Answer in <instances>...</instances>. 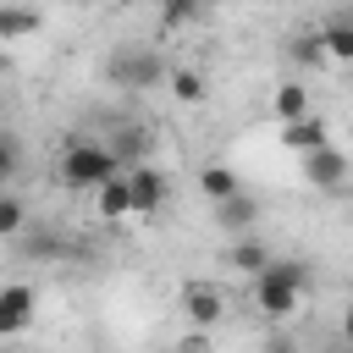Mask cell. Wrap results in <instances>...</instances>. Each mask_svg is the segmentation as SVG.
<instances>
[{
    "instance_id": "cell-1",
    "label": "cell",
    "mask_w": 353,
    "mask_h": 353,
    "mask_svg": "<svg viewBox=\"0 0 353 353\" xmlns=\"http://www.w3.org/2000/svg\"><path fill=\"white\" fill-rule=\"evenodd\" d=\"M303 292H309V270L298 259H270L254 276V309L265 320H292L298 303H303Z\"/></svg>"
},
{
    "instance_id": "cell-13",
    "label": "cell",
    "mask_w": 353,
    "mask_h": 353,
    "mask_svg": "<svg viewBox=\"0 0 353 353\" xmlns=\"http://www.w3.org/2000/svg\"><path fill=\"white\" fill-rule=\"evenodd\" d=\"M287 55H292L298 66H309V72L331 61V50H325V33H320V28H314V33H292V39H287Z\"/></svg>"
},
{
    "instance_id": "cell-10",
    "label": "cell",
    "mask_w": 353,
    "mask_h": 353,
    "mask_svg": "<svg viewBox=\"0 0 353 353\" xmlns=\"http://www.w3.org/2000/svg\"><path fill=\"white\" fill-rule=\"evenodd\" d=\"M254 221H259V199H254V193H243V188H237L232 199H215V226H221V232H232V237H237V232H248Z\"/></svg>"
},
{
    "instance_id": "cell-21",
    "label": "cell",
    "mask_w": 353,
    "mask_h": 353,
    "mask_svg": "<svg viewBox=\"0 0 353 353\" xmlns=\"http://www.w3.org/2000/svg\"><path fill=\"white\" fill-rule=\"evenodd\" d=\"M105 6H116V11H127V6H132V0H105Z\"/></svg>"
},
{
    "instance_id": "cell-20",
    "label": "cell",
    "mask_w": 353,
    "mask_h": 353,
    "mask_svg": "<svg viewBox=\"0 0 353 353\" xmlns=\"http://www.w3.org/2000/svg\"><path fill=\"white\" fill-rule=\"evenodd\" d=\"M342 336L353 342V298H347V309H342Z\"/></svg>"
},
{
    "instance_id": "cell-18",
    "label": "cell",
    "mask_w": 353,
    "mask_h": 353,
    "mask_svg": "<svg viewBox=\"0 0 353 353\" xmlns=\"http://www.w3.org/2000/svg\"><path fill=\"white\" fill-rule=\"evenodd\" d=\"M204 6H210V0H160V22H165V28H182V22H193Z\"/></svg>"
},
{
    "instance_id": "cell-17",
    "label": "cell",
    "mask_w": 353,
    "mask_h": 353,
    "mask_svg": "<svg viewBox=\"0 0 353 353\" xmlns=\"http://www.w3.org/2000/svg\"><path fill=\"white\" fill-rule=\"evenodd\" d=\"M165 88H171L182 105H199V99H204V72H199V66H171Z\"/></svg>"
},
{
    "instance_id": "cell-14",
    "label": "cell",
    "mask_w": 353,
    "mask_h": 353,
    "mask_svg": "<svg viewBox=\"0 0 353 353\" xmlns=\"http://www.w3.org/2000/svg\"><path fill=\"white\" fill-rule=\"evenodd\" d=\"M325 50H331V61H342V66H353V11H342V17H331L325 28Z\"/></svg>"
},
{
    "instance_id": "cell-3",
    "label": "cell",
    "mask_w": 353,
    "mask_h": 353,
    "mask_svg": "<svg viewBox=\"0 0 353 353\" xmlns=\"http://www.w3.org/2000/svg\"><path fill=\"white\" fill-rule=\"evenodd\" d=\"M298 176L314 188V193H342L353 182V154L336 149V143H320L309 154H298Z\"/></svg>"
},
{
    "instance_id": "cell-5",
    "label": "cell",
    "mask_w": 353,
    "mask_h": 353,
    "mask_svg": "<svg viewBox=\"0 0 353 353\" xmlns=\"http://www.w3.org/2000/svg\"><path fill=\"white\" fill-rule=\"evenodd\" d=\"M94 215H99V221H110V226L138 215V204H132V176H127V171H116L110 182H99V188H94Z\"/></svg>"
},
{
    "instance_id": "cell-11",
    "label": "cell",
    "mask_w": 353,
    "mask_h": 353,
    "mask_svg": "<svg viewBox=\"0 0 353 353\" xmlns=\"http://www.w3.org/2000/svg\"><path fill=\"white\" fill-rule=\"evenodd\" d=\"M221 265H232V270H243V276H259V270L270 265V248H265V237H248V232H237V243L221 254Z\"/></svg>"
},
{
    "instance_id": "cell-12",
    "label": "cell",
    "mask_w": 353,
    "mask_h": 353,
    "mask_svg": "<svg viewBox=\"0 0 353 353\" xmlns=\"http://www.w3.org/2000/svg\"><path fill=\"white\" fill-rule=\"evenodd\" d=\"M270 116L276 121H292V116H309V83H281L276 94H270Z\"/></svg>"
},
{
    "instance_id": "cell-6",
    "label": "cell",
    "mask_w": 353,
    "mask_h": 353,
    "mask_svg": "<svg viewBox=\"0 0 353 353\" xmlns=\"http://www.w3.org/2000/svg\"><path fill=\"white\" fill-rule=\"evenodd\" d=\"M33 309H39L33 281H6V287H0V336H17V331L33 320Z\"/></svg>"
},
{
    "instance_id": "cell-16",
    "label": "cell",
    "mask_w": 353,
    "mask_h": 353,
    "mask_svg": "<svg viewBox=\"0 0 353 353\" xmlns=\"http://www.w3.org/2000/svg\"><path fill=\"white\" fill-rule=\"evenodd\" d=\"M33 28H44V17L22 11V6H6V11H0V44H17V39H28Z\"/></svg>"
},
{
    "instance_id": "cell-24",
    "label": "cell",
    "mask_w": 353,
    "mask_h": 353,
    "mask_svg": "<svg viewBox=\"0 0 353 353\" xmlns=\"http://www.w3.org/2000/svg\"><path fill=\"white\" fill-rule=\"evenodd\" d=\"M347 11H353V6H347Z\"/></svg>"
},
{
    "instance_id": "cell-22",
    "label": "cell",
    "mask_w": 353,
    "mask_h": 353,
    "mask_svg": "<svg viewBox=\"0 0 353 353\" xmlns=\"http://www.w3.org/2000/svg\"><path fill=\"white\" fill-rule=\"evenodd\" d=\"M66 6H88V0H66Z\"/></svg>"
},
{
    "instance_id": "cell-9",
    "label": "cell",
    "mask_w": 353,
    "mask_h": 353,
    "mask_svg": "<svg viewBox=\"0 0 353 353\" xmlns=\"http://www.w3.org/2000/svg\"><path fill=\"white\" fill-rule=\"evenodd\" d=\"M127 176H132V204H138V215H154V210L165 204V193H171L165 171L149 165V160H138V165H127Z\"/></svg>"
},
{
    "instance_id": "cell-19",
    "label": "cell",
    "mask_w": 353,
    "mask_h": 353,
    "mask_svg": "<svg viewBox=\"0 0 353 353\" xmlns=\"http://www.w3.org/2000/svg\"><path fill=\"white\" fill-rule=\"evenodd\" d=\"M22 221H28L22 199H17V193H0V237H17V232H22Z\"/></svg>"
},
{
    "instance_id": "cell-15",
    "label": "cell",
    "mask_w": 353,
    "mask_h": 353,
    "mask_svg": "<svg viewBox=\"0 0 353 353\" xmlns=\"http://www.w3.org/2000/svg\"><path fill=\"white\" fill-rule=\"evenodd\" d=\"M237 188H243V182H237V171H232V165H221V160L199 171V193H204L210 204H215V199H232Z\"/></svg>"
},
{
    "instance_id": "cell-8",
    "label": "cell",
    "mask_w": 353,
    "mask_h": 353,
    "mask_svg": "<svg viewBox=\"0 0 353 353\" xmlns=\"http://www.w3.org/2000/svg\"><path fill=\"white\" fill-rule=\"evenodd\" d=\"M276 138H281V149H292V154H309V149H320V143H331V127H325V116H292V121H281L276 127Z\"/></svg>"
},
{
    "instance_id": "cell-7",
    "label": "cell",
    "mask_w": 353,
    "mask_h": 353,
    "mask_svg": "<svg viewBox=\"0 0 353 353\" xmlns=\"http://www.w3.org/2000/svg\"><path fill=\"white\" fill-rule=\"evenodd\" d=\"M176 303H182V314H188L193 325H215V320L226 314V292H221L215 281H188Z\"/></svg>"
},
{
    "instance_id": "cell-23",
    "label": "cell",
    "mask_w": 353,
    "mask_h": 353,
    "mask_svg": "<svg viewBox=\"0 0 353 353\" xmlns=\"http://www.w3.org/2000/svg\"><path fill=\"white\" fill-rule=\"evenodd\" d=\"M347 298H353V287H347Z\"/></svg>"
},
{
    "instance_id": "cell-2",
    "label": "cell",
    "mask_w": 353,
    "mask_h": 353,
    "mask_svg": "<svg viewBox=\"0 0 353 353\" xmlns=\"http://www.w3.org/2000/svg\"><path fill=\"white\" fill-rule=\"evenodd\" d=\"M116 171H127V160L116 154V143H94L88 138V143H72L61 154V188H72V193H94Z\"/></svg>"
},
{
    "instance_id": "cell-4",
    "label": "cell",
    "mask_w": 353,
    "mask_h": 353,
    "mask_svg": "<svg viewBox=\"0 0 353 353\" xmlns=\"http://www.w3.org/2000/svg\"><path fill=\"white\" fill-rule=\"evenodd\" d=\"M105 72H110V83H116V88H154V83H165V77H171V66H165L154 50H116Z\"/></svg>"
}]
</instances>
